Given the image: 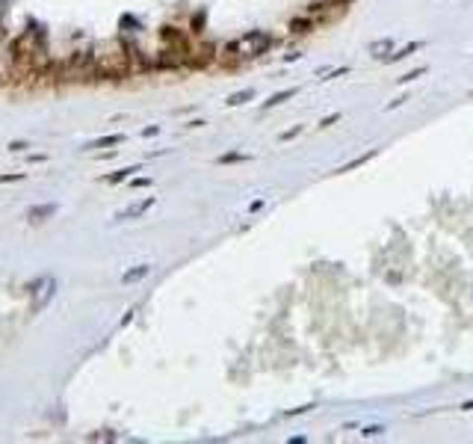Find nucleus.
Returning <instances> with one entry per match:
<instances>
[{
  "label": "nucleus",
  "mask_w": 473,
  "mask_h": 444,
  "mask_svg": "<svg viewBox=\"0 0 473 444\" xmlns=\"http://www.w3.org/2000/svg\"><path fill=\"white\" fill-rule=\"evenodd\" d=\"M95 68L101 77H121L130 71V54L127 51H104V54H95Z\"/></svg>",
  "instance_id": "obj_1"
},
{
  "label": "nucleus",
  "mask_w": 473,
  "mask_h": 444,
  "mask_svg": "<svg viewBox=\"0 0 473 444\" xmlns=\"http://www.w3.org/2000/svg\"><path fill=\"white\" fill-rule=\"evenodd\" d=\"M269 45H272V36L254 30V33H245L242 39H236L234 45H228L225 51H231L234 56H257V54H263Z\"/></svg>",
  "instance_id": "obj_2"
},
{
  "label": "nucleus",
  "mask_w": 473,
  "mask_h": 444,
  "mask_svg": "<svg viewBox=\"0 0 473 444\" xmlns=\"http://www.w3.org/2000/svg\"><path fill=\"white\" fill-rule=\"evenodd\" d=\"M154 205V199H145V202H139V205H133V208H127L124 214H118V220H133V217H139V214H145L148 208Z\"/></svg>",
  "instance_id": "obj_3"
},
{
  "label": "nucleus",
  "mask_w": 473,
  "mask_h": 444,
  "mask_svg": "<svg viewBox=\"0 0 473 444\" xmlns=\"http://www.w3.org/2000/svg\"><path fill=\"white\" fill-rule=\"evenodd\" d=\"M385 51H394V42H391V39H382V42H373V45H370V54L382 56V59H385Z\"/></svg>",
  "instance_id": "obj_4"
},
{
  "label": "nucleus",
  "mask_w": 473,
  "mask_h": 444,
  "mask_svg": "<svg viewBox=\"0 0 473 444\" xmlns=\"http://www.w3.org/2000/svg\"><path fill=\"white\" fill-rule=\"evenodd\" d=\"M290 95H296V89H284V92H278V95H272V98L266 101V107H275V104H281V101H287Z\"/></svg>",
  "instance_id": "obj_5"
},
{
  "label": "nucleus",
  "mask_w": 473,
  "mask_h": 444,
  "mask_svg": "<svg viewBox=\"0 0 473 444\" xmlns=\"http://www.w3.org/2000/svg\"><path fill=\"white\" fill-rule=\"evenodd\" d=\"M251 95H254L251 89H245V92H236V95H231V98H228V107H236V104H242V101H248Z\"/></svg>",
  "instance_id": "obj_6"
},
{
  "label": "nucleus",
  "mask_w": 473,
  "mask_h": 444,
  "mask_svg": "<svg viewBox=\"0 0 473 444\" xmlns=\"http://www.w3.org/2000/svg\"><path fill=\"white\" fill-rule=\"evenodd\" d=\"M417 48H423V42H411V45H405V48H402V51H399V54H391V56H388V59H402V56L414 54V51H417Z\"/></svg>",
  "instance_id": "obj_7"
},
{
  "label": "nucleus",
  "mask_w": 473,
  "mask_h": 444,
  "mask_svg": "<svg viewBox=\"0 0 473 444\" xmlns=\"http://www.w3.org/2000/svg\"><path fill=\"white\" fill-rule=\"evenodd\" d=\"M148 264H142V267H136V270H130V273H124V281H133V278H142V276H148Z\"/></svg>",
  "instance_id": "obj_8"
},
{
  "label": "nucleus",
  "mask_w": 473,
  "mask_h": 444,
  "mask_svg": "<svg viewBox=\"0 0 473 444\" xmlns=\"http://www.w3.org/2000/svg\"><path fill=\"white\" fill-rule=\"evenodd\" d=\"M423 71H426V68H417V71H408V74H402V77H399V83H408V80H414V77H420Z\"/></svg>",
  "instance_id": "obj_9"
},
{
  "label": "nucleus",
  "mask_w": 473,
  "mask_h": 444,
  "mask_svg": "<svg viewBox=\"0 0 473 444\" xmlns=\"http://www.w3.org/2000/svg\"><path fill=\"white\" fill-rule=\"evenodd\" d=\"M130 172H136V166H130V169H124V172H118V175H113V178H110V181H113V184H116V181H121V178H127V175H130Z\"/></svg>",
  "instance_id": "obj_10"
},
{
  "label": "nucleus",
  "mask_w": 473,
  "mask_h": 444,
  "mask_svg": "<svg viewBox=\"0 0 473 444\" xmlns=\"http://www.w3.org/2000/svg\"><path fill=\"white\" fill-rule=\"evenodd\" d=\"M337 118H340V112H334V115H328V118H322V121H319V124H322V127H325V124H331V121H337Z\"/></svg>",
  "instance_id": "obj_11"
},
{
  "label": "nucleus",
  "mask_w": 473,
  "mask_h": 444,
  "mask_svg": "<svg viewBox=\"0 0 473 444\" xmlns=\"http://www.w3.org/2000/svg\"><path fill=\"white\" fill-rule=\"evenodd\" d=\"M379 433H382V427H367L364 430V436H379Z\"/></svg>",
  "instance_id": "obj_12"
}]
</instances>
